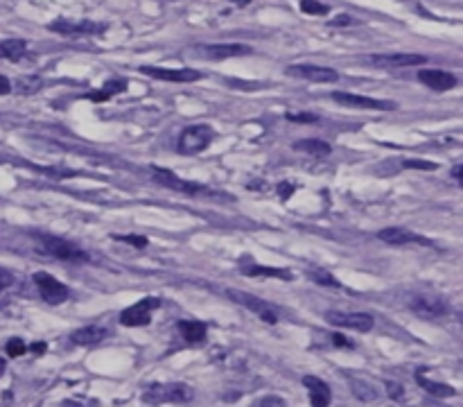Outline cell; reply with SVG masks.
Here are the masks:
<instances>
[{"mask_svg": "<svg viewBox=\"0 0 463 407\" xmlns=\"http://www.w3.org/2000/svg\"><path fill=\"white\" fill-rule=\"evenodd\" d=\"M32 235H34L38 249H41V254H48L63 262H86L88 260L86 252H82L77 244L68 242L66 238H59V235H52V233H32Z\"/></svg>", "mask_w": 463, "mask_h": 407, "instance_id": "obj_1", "label": "cell"}, {"mask_svg": "<svg viewBox=\"0 0 463 407\" xmlns=\"http://www.w3.org/2000/svg\"><path fill=\"white\" fill-rule=\"evenodd\" d=\"M213 138H215V129L210 125H190V127H185L179 136V152L199 154L213 143Z\"/></svg>", "mask_w": 463, "mask_h": 407, "instance_id": "obj_2", "label": "cell"}, {"mask_svg": "<svg viewBox=\"0 0 463 407\" xmlns=\"http://www.w3.org/2000/svg\"><path fill=\"white\" fill-rule=\"evenodd\" d=\"M409 310L418 314L420 319H441V317H445V314H449V304L439 294L422 292V294L412 297V301H409Z\"/></svg>", "mask_w": 463, "mask_h": 407, "instance_id": "obj_3", "label": "cell"}, {"mask_svg": "<svg viewBox=\"0 0 463 407\" xmlns=\"http://www.w3.org/2000/svg\"><path fill=\"white\" fill-rule=\"evenodd\" d=\"M161 308V301L156 297H147V299H140L136 301L134 306H129L120 312V324L127 328H138V326H150L152 324V314L154 310Z\"/></svg>", "mask_w": 463, "mask_h": 407, "instance_id": "obj_4", "label": "cell"}, {"mask_svg": "<svg viewBox=\"0 0 463 407\" xmlns=\"http://www.w3.org/2000/svg\"><path fill=\"white\" fill-rule=\"evenodd\" d=\"M333 98L341 107L348 109H366V111H395L398 104L391 100H375V98H366V96H353V93H343V91H335Z\"/></svg>", "mask_w": 463, "mask_h": 407, "instance_id": "obj_5", "label": "cell"}, {"mask_svg": "<svg viewBox=\"0 0 463 407\" xmlns=\"http://www.w3.org/2000/svg\"><path fill=\"white\" fill-rule=\"evenodd\" d=\"M425 61H427L425 55H414V52H382V55L366 57V63L382 71L405 68V66H422Z\"/></svg>", "mask_w": 463, "mask_h": 407, "instance_id": "obj_6", "label": "cell"}, {"mask_svg": "<svg viewBox=\"0 0 463 407\" xmlns=\"http://www.w3.org/2000/svg\"><path fill=\"white\" fill-rule=\"evenodd\" d=\"M34 283L38 287V294H41V299L46 301V304H50V306H59V304H63V301L71 297L68 287H66L61 281H57L48 272H36L34 274Z\"/></svg>", "mask_w": 463, "mask_h": 407, "instance_id": "obj_7", "label": "cell"}, {"mask_svg": "<svg viewBox=\"0 0 463 407\" xmlns=\"http://www.w3.org/2000/svg\"><path fill=\"white\" fill-rule=\"evenodd\" d=\"M326 321L330 326L350 328V331H357V333H368L375 324V319L366 312H339V310H328Z\"/></svg>", "mask_w": 463, "mask_h": 407, "instance_id": "obj_8", "label": "cell"}, {"mask_svg": "<svg viewBox=\"0 0 463 407\" xmlns=\"http://www.w3.org/2000/svg\"><path fill=\"white\" fill-rule=\"evenodd\" d=\"M285 73L289 77H298V80H308L316 84H333L339 80V73L335 68H326V66H312V63H294L287 66Z\"/></svg>", "mask_w": 463, "mask_h": 407, "instance_id": "obj_9", "label": "cell"}, {"mask_svg": "<svg viewBox=\"0 0 463 407\" xmlns=\"http://www.w3.org/2000/svg\"><path fill=\"white\" fill-rule=\"evenodd\" d=\"M145 403H190L192 391L183 385H154L145 391Z\"/></svg>", "mask_w": 463, "mask_h": 407, "instance_id": "obj_10", "label": "cell"}, {"mask_svg": "<svg viewBox=\"0 0 463 407\" xmlns=\"http://www.w3.org/2000/svg\"><path fill=\"white\" fill-rule=\"evenodd\" d=\"M227 297L233 299L237 306H242V308H246V310H251V312H256L264 324L274 326V324L278 321L276 312L271 310V306L267 304V301H262V299H258V297H254V294L240 292V290H227Z\"/></svg>", "mask_w": 463, "mask_h": 407, "instance_id": "obj_11", "label": "cell"}, {"mask_svg": "<svg viewBox=\"0 0 463 407\" xmlns=\"http://www.w3.org/2000/svg\"><path fill=\"white\" fill-rule=\"evenodd\" d=\"M48 28L57 34L63 36H88V34H102L107 30V25L93 23V21H68V19H57L55 23H50Z\"/></svg>", "mask_w": 463, "mask_h": 407, "instance_id": "obj_12", "label": "cell"}, {"mask_svg": "<svg viewBox=\"0 0 463 407\" xmlns=\"http://www.w3.org/2000/svg\"><path fill=\"white\" fill-rule=\"evenodd\" d=\"M142 75L154 77L161 82H197L202 80V73L194 68H158V66H140Z\"/></svg>", "mask_w": 463, "mask_h": 407, "instance_id": "obj_13", "label": "cell"}, {"mask_svg": "<svg viewBox=\"0 0 463 407\" xmlns=\"http://www.w3.org/2000/svg\"><path fill=\"white\" fill-rule=\"evenodd\" d=\"M378 238L382 242H387L391 247H407V244H420V247H434V242L430 238H425V235H420V233H414V231H407V229H398V227H393V229H382L378 233Z\"/></svg>", "mask_w": 463, "mask_h": 407, "instance_id": "obj_14", "label": "cell"}, {"mask_svg": "<svg viewBox=\"0 0 463 407\" xmlns=\"http://www.w3.org/2000/svg\"><path fill=\"white\" fill-rule=\"evenodd\" d=\"M197 52L206 59H231V57H244L251 55L254 48L251 46H242V43H213V46H197Z\"/></svg>", "mask_w": 463, "mask_h": 407, "instance_id": "obj_15", "label": "cell"}, {"mask_svg": "<svg viewBox=\"0 0 463 407\" xmlns=\"http://www.w3.org/2000/svg\"><path fill=\"white\" fill-rule=\"evenodd\" d=\"M418 82L425 84L432 91L443 93V91H449L457 86V75L441 71V68H425V71H418Z\"/></svg>", "mask_w": 463, "mask_h": 407, "instance_id": "obj_16", "label": "cell"}, {"mask_svg": "<svg viewBox=\"0 0 463 407\" xmlns=\"http://www.w3.org/2000/svg\"><path fill=\"white\" fill-rule=\"evenodd\" d=\"M154 179H156L158 183H163V186H167V188H172V190H179V192H185V195L206 192V188L199 186V183L185 181V179L177 177L175 172H170V170H154Z\"/></svg>", "mask_w": 463, "mask_h": 407, "instance_id": "obj_17", "label": "cell"}, {"mask_svg": "<svg viewBox=\"0 0 463 407\" xmlns=\"http://www.w3.org/2000/svg\"><path fill=\"white\" fill-rule=\"evenodd\" d=\"M107 337H109V328H104L100 324H90L84 328H77L71 335V342L77 346H95V344H102Z\"/></svg>", "mask_w": 463, "mask_h": 407, "instance_id": "obj_18", "label": "cell"}, {"mask_svg": "<svg viewBox=\"0 0 463 407\" xmlns=\"http://www.w3.org/2000/svg\"><path fill=\"white\" fill-rule=\"evenodd\" d=\"M303 385H306L308 393H310V403L314 407H326L333 401V391H330L328 383H323L321 378H314V376H306L303 378Z\"/></svg>", "mask_w": 463, "mask_h": 407, "instance_id": "obj_19", "label": "cell"}, {"mask_svg": "<svg viewBox=\"0 0 463 407\" xmlns=\"http://www.w3.org/2000/svg\"><path fill=\"white\" fill-rule=\"evenodd\" d=\"M242 277H256V279H281V281H292L294 274L289 272L287 267H269V265H244L240 269Z\"/></svg>", "mask_w": 463, "mask_h": 407, "instance_id": "obj_20", "label": "cell"}, {"mask_svg": "<svg viewBox=\"0 0 463 407\" xmlns=\"http://www.w3.org/2000/svg\"><path fill=\"white\" fill-rule=\"evenodd\" d=\"M127 91V80H120V77H113V80H109V82H104L102 84V88H98V91H90V93L86 96L90 102H109L113 96H118V93H125Z\"/></svg>", "mask_w": 463, "mask_h": 407, "instance_id": "obj_21", "label": "cell"}, {"mask_svg": "<svg viewBox=\"0 0 463 407\" xmlns=\"http://www.w3.org/2000/svg\"><path fill=\"white\" fill-rule=\"evenodd\" d=\"M292 148H294L296 152H303V154H308V156H314V159H326V156L333 152V148H330L326 140H319V138H303V140L294 143Z\"/></svg>", "mask_w": 463, "mask_h": 407, "instance_id": "obj_22", "label": "cell"}, {"mask_svg": "<svg viewBox=\"0 0 463 407\" xmlns=\"http://www.w3.org/2000/svg\"><path fill=\"white\" fill-rule=\"evenodd\" d=\"M179 333H181V337L185 339V342L202 344L206 339V335H208V328L202 321H179Z\"/></svg>", "mask_w": 463, "mask_h": 407, "instance_id": "obj_23", "label": "cell"}, {"mask_svg": "<svg viewBox=\"0 0 463 407\" xmlns=\"http://www.w3.org/2000/svg\"><path fill=\"white\" fill-rule=\"evenodd\" d=\"M25 55H28V43L23 38H5L0 41V57L7 61H21Z\"/></svg>", "mask_w": 463, "mask_h": 407, "instance_id": "obj_24", "label": "cell"}, {"mask_svg": "<svg viewBox=\"0 0 463 407\" xmlns=\"http://www.w3.org/2000/svg\"><path fill=\"white\" fill-rule=\"evenodd\" d=\"M416 383L425 389L430 396H436V398H449V396H454V387H449V385H443V383H436V380H430L425 378L422 373L416 376Z\"/></svg>", "mask_w": 463, "mask_h": 407, "instance_id": "obj_25", "label": "cell"}, {"mask_svg": "<svg viewBox=\"0 0 463 407\" xmlns=\"http://www.w3.org/2000/svg\"><path fill=\"white\" fill-rule=\"evenodd\" d=\"M310 279L314 283L323 285V287H333V290H339V287H341V283L328 269H314V272H310Z\"/></svg>", "mask_w": 463, "mask_h": 407, "instance_id": "obj_26", "label": "cell"}, {"mask_svg": "<svg viewBox=\"0 0 463 407\" xmlns=\"http://www.w3.org/2000/svg\"><path fill=\"white\" fill-rule=\"evenodd\" d=\"M301 11L308 16H326L330 14V7L319 3V0H301Z\"/></svg>", "mask_w": 463, "mask_h": 407, "instance_id": "obj_27", "label": "cell"}, {"mask_svg": "<svg viewBox=\"0 0 463 407\" xmlns=\"http://www.w3.org/2000/svg\"><path fill=\"white\" fill-rule=\"evenodd\" d=\"M113 240H118V242H125V244H131V247H136V249H145L147 247V238L145 235H140V233H127V235H111Z\"/></svg>", "mask_w": 463, "mask_h": 407, "instance_id": "obj_28", "label": "cell"}, {"mask_svg": "<svg viewBox=\"0 0 463 407\" xmlns=\"http://www.w3.org/2000/svg\"><path fill=\"white\" fill-rule=\"evenodd\" d=\"M5 351H7L9 358H21V356H25V353H28V346H25L23 339L14 337V339H9V342H7Z\"/></svg>", "mask_w": 463, "mask_h": 407, "instance_id": "obj_29", "label": "cell"}, {"mask_svg": "<svg viewBox=\"0 0 463 407\" xmlns=\"http://www.w3.org/2000/svg\"><path fill=\"white\" fill-rule=\"evenodd\" d=\"M285 118L289 123H316L319 120V115L316 113H294V111H289Z\"/></svg>", "mask_w": 463, "mask_h": 407, "instance_id": "obj_30", "label": "cell"}, {"mask_svg": "<svg viewBox=\"0 0 463 407\" xmlns=\"http://www.w3.org/2000/svg\"><path fill=\"white\" fill-rule=\"evenodd\" d=\"M402 168H414V170H436L439 165L430 163V161H422V159H407L402 161Z\"/></svg>", "mask_w": 463, "mask_h": 407, "instance_id": "obj_31", "label": "cell"}, {"mask_svg": "<svg viewBox=\"0 0 463 407\" xmlns=\"http://www.w3.org/2000/svg\"><path fill=\"white\" fill-rule=\"evenodd\" d=\"M276 190H278V197H281V200L285 202V200H289V197L294 195V190H296V188H294V183L283 181V183H278V188H276Z\"/></svg>", "mask_w": 463, "mask_h": 407, "instance_id": "obj_32", "label": "cell"}, {"mask_svg": "<svg viewBox=\"0 0 463 407\" xmlns=\"http://www.w3.org/2000/svg\"><path fill=\"white\" fill-rule=\"evenodd\" d=\"M11 283H14V274L5 267H0V294H3Z\"/></svg>", "mask_w": 463, "mask_h": 407, "instance_id": "obj_33", "label": "cell"}, {"mask_svg": "<svg viewBox=\"0 0 463 407\" xmlns=\"http://www.w3.org/2000/svg\"><path fill=\"white\" fill-rule=\"evenodd\" d=\"M333 344H335L337 349H355V344L350 342V339L343 337V335H339V333L333 335Z\"/></svg>", "mask_w": 463, "mask_h": 407, "instance_id": "obj_34", "label": "cell"}, {"mask_svg": "<svg viewBox=\"0 0 463 407\" xmlns=\"http://www.w3.org/2000/svg\"><path fill=\"white\" fill-rule=\"evenodd\" d=\"M343 25H355V19H350L348 14H341L339 19L330 21V28H343Z\"/></svg>", "mask_w": 463, "mask_h": 407, "instance_id": "obj_35", "label": "cell"}, {"mask_svg": "<svg viewBox=\"0 0 463 407\" xmlns=\"http://www.w3.org/2000/svg\"><path fill=\"white\" fill-rule=\"evenodd\" d=\"M387 389H389V396L395 398V401H402V387L398 383H387Z\"/></svg>", "mask_w": 463, "mask_h": 407, "instance_id": "obj_36", "label": "cell"}, {"mask_svg": "<svg viewBox=\"0 0 463 407\" xmlns=\"http://www.w3.org/2000/svg\"><path fill=\"white\" fill-rule=\"evenodd\" d=\"M11 93V82L5 75H0V96H9Z\"/></svg>", "mask_w": 463, "mask_h": 407, "instance_id": "obj_37", "label": "cell"}, {"mask_svg": "<svg viewBox=\"0 0 463 407\" xmlns=\"http://www.w3.org/2000/svg\"><path fill=\"white\" fill-rule=\"evenodd\" d=\"M452 177H454L459 183L463 181V179H461V177H463V168H461V165H454V170H452Z\"/></svg>", "mask_w": 463, "mask_h": 407, "instance_id": "obj_38", "label": "cell"}, {"mask_svg": "<svg viewBox=\"0 0 463 407\" xmlns=\"http://www.w3.org/2000/svg\"><path fill=\"white\" fill-rule=\"evenodd\" d=\"M30 351H32V353H46V344H43V342L32 344V346H30Z\"/></svg>", "mask_w": 463, "mask_h": 407, "instance_id": "obj_39", "label": "cell"}, {"mask_svg": "<svg viewBox=\"0 0 463 407\" xmlns=\"http://www.w3.org/2000/svg\"><path fill=\"white\" fill-rule=\"evenodd\" d=\"M231 3L237 5V7H246V5L251 3V0H231Z\"/></svg>", "mask_w": 463, "mask_h": 407, "instance_id": "obj_40", "label": "cell"}, {"mask_svg": "<svg viewBox=\"0 0 463 407\" xmlns=\"http://www.w3.org/2000/svg\"><path fill=\"white\" fill-rule=\"evenodd\" d=\"M5 369H7V360H3V358H0V378H3Z\"/></svg>", "mask_w": 463, "mask_h": 407, "instance_id": "obj_41", "label": "cell"}]
</instances>
